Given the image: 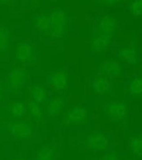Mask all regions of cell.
Segmentation results:
<instances>
[{
    "mask_svg": "<svg viewBox=\"0 0 142 160\" xmlns=\"http://www.w3.org/2000/svg\"><path fill=\"white\" fill-rule=\"evenodd\" d=\"M9 130L15 137L18 138H27L32 131L31 124L26 122H15L9 125Z\"/></svg>",
    "mask_w": 142,
    "mask_h": 160,
    "instance_id": "obj_3",
    "label": "cell"
},
{
    "mask_svg": "<svg viewBox=\"0 0 142 160\" xmlns=\"http://www.w3.org/2000/svg\"><path fill=\"white\" fill-rule=\"evenodd\" d=\"M2 89H1V87L0 86V100L2 98Z\"/></svg>",
    "mask_w": 142,
    "mask_h": 160,
    "instance_id": "obj_26",
    "label": "cell"
},
{
    "mask_svg": "<svg viewBox=\"0 0 142 160\" xmlns=\"http://www.w3.org/2000/svg\"><path fill=\"white\" fill-rule=\"evenodd\" d=\"M130 91L132 94L140 95L142 91V82L140 78H135L133 79L129 86Z\"/></svg>",
    "mask_w": 142,
    "mask_h": 160,
    "instance_id": "obj_18",
    "label": "cell"
},
{
    "mask_svg": "<svg viewBox=\"0 0 142 160\" xmlns=\"http://www.w3.org/2000/svg\"><path fill=\"white\" fill-rule=\"evenodd\" d=\"M26 109L24 104L20 102H16L12 104L11 107V111L13 116L16 117L22 116L25 112Z\"/></svg>",
    "mask_w": 142,
    "mask_h": 160,
    "instance_id": "obj_20",
    "label": "cell"
},
{
    "mask_svg": "<svg viewBox=\"0 0 142 160\" xmlns=\"http://www.w3.org/2000/svg\"><path fill=\"white\" fill-rule=\"evenodd\" d=\"M119 57L121 59L130 64H135L136 61V54L134 48H124L120 50Z\"/></svg>",
    "mask_w": 142,
    "mask_h": 160,
    "instance_id": "obj_14",
    "label": "cell"
},
{
    "mask_svg": "<svg viewBox=\"0 0 142 160\" xmlns=\"http://www.w3.org/2000/svg\"><path fill=\"white\" fill-rule=\"evenodd\" d=\"M87 111L80 107H75L69 111L65 117V120L69 124H78L83 122L87 118Z\"/></svg>",
    "mask_w": 142,
    "mask_h": 160,
    "instance_id": "obj_6",
    "label": "cell"
},
{
    "mask_svg": "<svg viewBox=\"0 0 142 160\" xmlns=\"http://www.w3.org/2000/svg\"><path fill=\"white\" fill-rule=\"evenodd\" d=\"M110 86V82L104 77L97 78L92 82L93 89L97 94H103L107 92Z\"/></svg>",
    "mask_w": 142,
    "mask_h": 160,
    "instance_id": "obj_12",
    "label": "cell"
},
{
    "mask_svg": "<svg viewBox=\"0 0 142 160\" xmlns=\"http://www.w3.org/2000/svg\"><path fill=\"white\" fill-rule=\"evenodd\" d=\"M36 24L40 31L44 32L49 31L50 29V18L46 15H40L36 19Z\"/></svg>",
    "mask_w": 142,
    "mask_h": 160,
    "instance_id": "obj_16",
    "label": "cell"
},
{
    "mask_svg": "<svg viewBox=\"0 0 142 160\" xmlns=\"http://www.w3.org/2000/svg\"><path fill=\"white\" fill-rule=\"evenodd\" d=\"M49 82L55 89H64L67 84V76L62 71L55 72L49 78Z\"/></svg>",
    "mask_w": 142,
    "mask_h": 160,
    "instance_id": "obj_10",
    "label": "cell"
},
{
    "mask_svg": "<svg viewBox=\"0 0 142 160\" xmlns=\"http://www.w3.org/2000/svg\"><path fill=\"white\" fill-rule=\"evenodd\" d=\"M108 141L106 137L100 133H94L88 136L85 141L88 148L94 150H103L108 146Z\"/></svg>",
    "mask_w": 142,
    "mask_h": 160,
    "instance_id": "obj_4",
    "label": "cell"
},
{
    "mask_svg": "<svg viewBox=\"0 0 142 160\" xmlns=\"http://www.w3.org/2000/svg\"><path fill=\"white\" fill-rule=\"evenodd\" d=\"M102 160H117L116 157L113 154H107L102 158Z\"/></svg>",
    "mask_w": 142,
    "mask_h": 160,
    "instance_id": "obj_24",
    "label": "cell"
},
{
    "mask_svg": "<svg viewBox=\"0 0 142 160\" xmlns=\"http://www.w3.org/2000/svg\"><path fill=\"white\" fill-rule=\"evenodd\" d=\"M9 33L6 28L0 27V51L5 49L8 44Z\"/></svg>",
    "mask_w": 142,
    "mask_h": 160,
    "instance_id": "obj_19",
    "label": "cell"
},
{
    "mask_svg": "<svg viewBox=\"0 0 142 160\" xmlns=\"http://www.w3.org/2000/svg\"><path fill=\"white\" fill-rule=\"evenodd\" d=\"M130 146L135 154L139 155L141 153V140L138 138H134L131 139Z\"/></svg>",
    "mask_w": 142,
    "mask_h": 160,
    "instance_id": "obj_22",
    "label": "cell"
},
{
    "mask_svg": "<svg viewBox=\"0 0 142 160\" xmlns=\"http://www.w3.org/2000/svg\"><path fill=\"white\" fill-rule=\"evenodd\" d=\"M31 94L36 102H41L45 99V89L41 86L35 85L32 87Z\"/></svg>",
    "mask_w": 142,
    "mask_h": 160,
    "instance_id": "obj_15",
    "label": "cell"
},
{
    "mask_svg": "<svg viewBox=\"0 0 142 160\" xmlns=\"http://www.w3.org/2000/svg\"><path fill=\"white\" fill-rule=\"evenodd\" d=\"M50 34L54 37H60L64 31L65 24V15L61 9L54 10L50 17Z\"/></svg>",
    "mask_w": 142,
    "mask_h": 160,
    "instance_id": "obj_1",
    "label": "cell"
},
{
    "mask_svg": "<svg viewBox=\"0 0 142 160\" xmlns=\"http://www.w3.org/2000/svg\"><path fill=\"white\" fill-rule=\"evenodd\" d=\"M100 72L106 76L117 77L120 75L121 69L120 64L115 60H106L103 61L100 68Z\"/></svg>",
    "mask_w": 142,
    "mask_h": 160,
    "instance_id": "obj_5",
    "label": "cell"
},
{
    "mask_svg": "<svg viewBox=\"0 0 142 160\" xmlns=\"http://www.w3.org/2000/svg\"><path fill=\"white\" fill-rule=\"evenodd\" d=\"M16 57L22 62L29 61L32 54V49L30 44L26 42H22L17 45L16 49Z\"/></svg>",
    "mask_w": 142,
    "mask_h": 160,
    "instance_id": "obj_9",
    "label": "cell"
},
{
    "mask_svg": "<svg viewBox=\"0 0 142 160\" xmlns=\"http://www.w3.org/2000/svg\"><path fill=\"white\" fill-rule=\"evenodd\" d=\"M28 107L31 114L37 119L42 117V111L40 107L35 101H31L28 104Z\"/></svg>",
    "mask_w": 142,
    "mask_h": 160,
    "instance_id": "obj_21",
    "label": "cell"
},
{
    "mask_svg": "<svg viewBox=\"0 0 142 160\" xmlns=\"http://www.w3.org/2000/svg\"><path fill=\"white\" fill-rule=\"evenodd\" d=\"M107 115L111 119L120 120L124 118L126 114V106L122 102L114 101L109 103L106 108Z\"/></svg>",
    "mask_w": 142,
    "mask_h": 160,
    "instance_id": "obj_2",
    "label": "cell"
},
{
    "mask_svg": "<svg viewBox=\"0 0 142 160\" xmlns=\"http://www.w3.org/2000/svg\"><path fill=\"white\" fill-rule=\"evenodd\" d=\"M118 1H102V2L106 4L107 5H112L117 3Z\"/></svg>",
    "mask_w": 142,
    "mask_h": 160,
    "instance_id": "obj_25",
    "label": "cell"
},
{
    "mask_svg": "<svg viewBox=\"0 0 142 160\" xmlns=\"http://www.w3.org/2000/svg\"><path fill=\"white\" fill-rule=\"evenodd\" d=\"M110 37L100 34L93 38L91 41V49L93 52H100L104 50L110 43Z\"/></svg>",
    "mask_w": 142,
    "mask_h": 160,
    "instance_id": "obj_11",
    "label": "cell"
},
{
    "mask_svg": "<svg viewBox=\"0 0 142 160\" xmlns=\"http://www.w3.org/2000/svg\"><path fill=\"white\" fill-rule=\"evenodd\" d=\"M52 149L47 146L41 148L37 152V160H50L52 157Z\"/></svg>",
    "mask_w": 142,
    "mask_h": 160,
    "instance_id": "obj_17",
    "label": "cell"
},
{
    "mask_svg": "<svg viewBox=\"0 0 142 160\" xmlns=\"http://www.w3.org/2000/svg\"><path fill=\"white\" fill-rule=\"evenodd\" d=\"M26 74L24 69L14 68L11 71L8 75L9 83L12 88L18 89L21 88L25 82Z\"/></svg>",
    "mask_w": 142,
    "mask_h": 160,
    "instance_id": "obj_7",
    "label": "cell"
},
{
    "mask_svg": "<svg viewBox=\"0 0 142 160\" xmlns=\"http://www.w3.org/2000/svg\"><path fill=\"white\" fill-rule=\"evenodd\" d=\"M115 27L116 21L115 19L110 16H105L98 22V32L101 34L110 37Z\"/></svg>",
    "mask_w": 142,
    "mask_h": 160,
    "instance_id": "obj_8",
    "label": "cell"
},
{
    "mask_svg": "<svg viewBox=\"0 0 142 160\" xmlns=\"http://www.w3.org/2000/svg\"><path fill=\"white\" fill-rule=\"evenodd\" d=\"M141 7H142V1H135L131 2L130 5V10L132 13L136 16L140 15L141 14Z\"/></svg>",
    "mask_w": 142,
    "mask_h": 160,
    "instance_id": "obj_23",
    "label": "cell"
},
{
    "mask_svg": "<svg viewBox=\"0 0 142 160\" xmlns=\"http://www.w3.org/2000/svg\"><path fill=\"white\" fill-rule=\"evenodd\" d=\"M64 101L60 98H55L52 99L47 108V114L50 116H55L64 108Z\"/></svg>",
    "mask_w": 142,
    "mask_h": 160,
    "instance_id": "obj_13",
    "label": "cell"
}]
</instances>
